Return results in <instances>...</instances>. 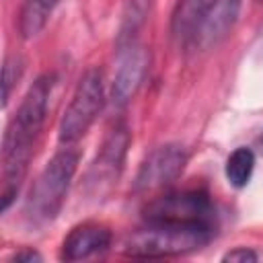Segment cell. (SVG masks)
I'll return each instance as SVG.
<instances>
[{"label": "cell", "mask_w": 263, "mask_h": 263, "mask_svg": "<svg viewBox=\"0 0 263 263\" xmlns=\"http://www.w3.org/2000/svg\"><path fill=\"white\" fill-rule=\"evenodd\" d=\"M55 84L53 74L39 76L23 97L14 117L10 119L2 140V212H6L12 199L18 195L23 179L27 175L35 142L41 134L49 97Z\"/></svg>", "instance_id": "obj_1"}, {"label": "cell", "mask_w": 263, "mask_h": 263, "mask_svg": "<svg viewBox=\"0 0 263 263\" xmlns=\"http://www.w3.org/2000/svg\"><path fill=\"white\" fill-rule=\"evenodd\" d=\"M214 236L210 224H185V222H152L127 236L123 251L132 257H177L199 251Z\"/></svg>", "instance_id": "obj_2"}, {"label": "cell", "mask_w": 263, "mask_h": 263, "mask_svg": "<svg viewBox=\"0 0 263 263\" xmlns=\"http://www.w3.org/2000/svg\"><path fill=\"white\" fill-rule=\"evenodd\" d=\"M78 168V152L72 148H62L55 152L43 171L33 181V187L27 197V216L33 224H47L58 218L74 173Z\"/></svg>", "instance_id": "obj_3"}, {"label": "cell", "mask_w": 263, "mask_h": 263, "mask_svg": "<svg viewBox=\"0 0 263 263\" xmlns=\"http://www.w3.org/2000/svg\"><path fill=\"white\" fill-rule=\"evenodd\" d=\"M103 105H105L103 76L95 68L86 70L82 78L78 80L74 95L62 115V121L58 127L60 142L66 146L78 142L88 132V127L95 123V119L103 111Z\"/></svg>", "instance_id": "obj_4"}, {"label": "cell", "mask_w": 263, "mask_h": 263, "mask_svg": "<svg viewBox=\"0 0 263 263\" xmlns=\"http://www.w3.org/2000/svg\"><path fill=\"white\" fill-rule=\"evenodd\" d=\"M144 218L152 222H185L214 226V205L205 191L187 189L156 197L144 210Z\"/></svg>", "instance_id": "obj_5"}, {"label": "cell", "mask_w": 263, "mask_h": 263, "mask_svg": "<svg viewBox=\"0 0 263 263\" xmlns=\"http://www.w3.org/2000/svg\"><path fill=\"white\" fill-rule=\"evenodd\" d=\"M187 152L179 144H164L154 148L138 168L136 191H154L171 185L185 168Z\"/></svg>", "instance_id": "obj_6"}, {"label": "cell", "mask_w": 263, "mask_h": 263, "mask_svg": "<svg viewBox=\"0 0 263 263\" xmlns=\"http://www.w3.org/2000/svg\"><path fill=\"white\" fill-rule=\"evenodd\" d=\"M129 129L125 123H117L115 127L109 129V134L105 136L101 150L88 171V185L95 187L97 191L111 187L113 183H117L123 162H125V154L129 148Z\"/></svg>", "instance_id": "obj_7"}, {"label": "cell", "mask_w": 263, "mask_h": 263, "mask_svg": "<svg viewBox=\"0 0 263 263\" xmlns=\"http://www.w3.org/2000/svg\"><path fill=\"white\" fill-rule=\"evenodd\" d=\"M148 66H150V53L146 51L144 45H138L134 41L121 47L111 84V99L115 105L123 107L134 99V95L138 92V88L146 78Z\"/></svg>", "instance_id": "obj_8"}, {"label": "cell", "mask_w": 263, "mask_h": 263, "mask_svg": "<svg viewBox=\"0 0 263 263\" xmlns=\"http://www.w3.org/2000/svg\"><path fill=\"white\" fill-rule=\"evenodd\" d=\"M240 12V0H214L212 8L203 16L201 25L197 27L189 47L193 49H212L218 45L234 27Z\"/></svg>", "instance_id": "obj_9"}, {"label": "cell", "mask_w": 263, "mask_h": 263, "mask_svg": "<svg viewBox=\"0 0 263 263\" xmlns=\"http://www.w3.org/2000/svg\"><path fill=\"white\" fill-rule=\"evenodd\" d=\"M111 245V230L99 222H82L74 226L62 242L64 261H82L105 253Z\"/></svg>", "instance_id": "obj_10"}, {"label": "cell", "mask_w": 263, "mask_h": 263, "mask_svg": "<svg viewBox=\"0 0 263 263\" xmlns=\"http://www.w3.org/2000/svg\"><path fill=\"white\" fill-rule=\"evenodd\" d=\"M212 4L214 0H179L177 2L171 18V33L179 45L189 47L197 27L201 25Z\"/></svg>", "instance_id": "obj_11"}, {"label": "cell", "mask_w": 263, "mask_h": 263, "mask_svg": "<svg viewBox=\"0 0 263 263\" xmlns=\"http://www.w3.org/2000/svg\"><path fill=\"white\" fill-rule=\"evenodd\" d=\"M60 0H25L18 12V33L23 39L37 37L47 25Z\"/></svg>", "instance_id": "obj_12"}, {"label": "cell", "mask_w": 263, "mask_h": 263, "mask_svg": "<svg viewBox=\"0 0 263 263\" xmlns=\"http://www.w3.org/2000/svg\"><path fill=\"white\" fill-rule=\"evenodd\" d=\"M150 4H152V0H125L123 14H121L119 37H117L119 47L134 43V35L138 33V29H140V27L146 23V18H148Z\"/></svg>", "instance_id": "obj_13"}, {"label": "cell", "mask_w": 263, "mask_h": 263, "mask_svg": "<svg viewBox=\"0 0 263 263\" xmlns=\"http://www.w3.org/2000/svg\"><path fill=\"white\" fill-rule=\"evenodd\" d=\"M253 168H255V154L251 148H236L228 160H226V179L232 187H245L249 181H251V175H253Z\"/></svg>", "instance_id": "obj_14"}, {"label": "cell", "mask_w": 263, "mask_h": 263, "mask_svg": "<svg viewBox=\"0 0 263 263\" xmlns=\"http://www.w3.org/2000/svg\"><path fill=\"white\" fill-rule=\"evenodd\" d=\"M21 74H23V62H21V58H6V62H4V107L8 105V101H10V92H12V86L18 82V78H21Z\"/></svg>", "instance_id": "obj_15"}, {"label": "cell", "mask_w": 263, "mask_h": 263, "mask_svg": "<svg viewBox=\"0 0 263 263\" xmlns=\"http://www.w3.org/2000/svg\"><path fill=\"white\" fill-rule=\"evenodd\" d=\"M257 259H259V255L247 247H236L222 257V261H232V263H247V261H257Z\"/></svg>", "instance_id": "obj_16"}, {"label": "cell", "mask_w": 263, "mask_h": 263, "mask_svg": "<svg viewBox=\"0 0 263 263\" xmlns=\"http://www.w3.org/2000/svg\"><path fill=\"white\" fill-rule=\"evenodd\" d=\"M43 257L37 253V251H31V249H27V251H21V253H16L14 257H12V261H18V263H33V261H41Z\"/></svg>", "instance_id": "obj_17"}, {"label": "cell", "mask_w": 263, "mask_h": 263, "mask_svg": "<svg viewBox=\"0 0 263 263\" xmlns=\"http://www.w3.org/2000/svg\"><path fill=\"white\" fill-rule=\"evenodd\" d=\"M257 148H259V150L263 152V134H261V136L257 138Z\"/></svg>", "instance_id": "obj_18"}, {"label": "cell", "mask_w": 263, "mask_h": 263, "mask_svg": "<svg viewBox=\"0 0 263 263\" xmlns=\"http://www.w3.org/2000/svg\"><path fill=\"white\" fill-rule=\"evenodd\" d=\"M259 2H263V0H259Z\"/></svg>", "instance_id": "obj_19"}]
</instances>
